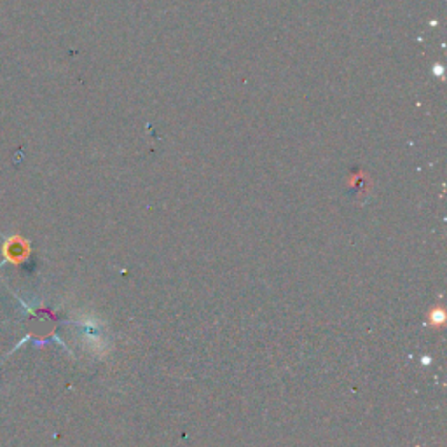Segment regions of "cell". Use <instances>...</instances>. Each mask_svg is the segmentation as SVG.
Returning <instances> with one entry per match:
<instances>
[{
	"mask_svg": "<svg viewBox=\"0 0 447 447\" xmlns=\"http://www.w3.org/2000/svg\"><path fill=\"white\" fill-rule=\"evenodd\" d=\"M444 320H446V316H444L442 309H435V311L431 313V323L433 325H442Z\"/></svg>",
	"mask_w": 447,
	"mask_h": 447,
	"instance_id": "obj_1",
	"label": "cell"
}]
</instances>
